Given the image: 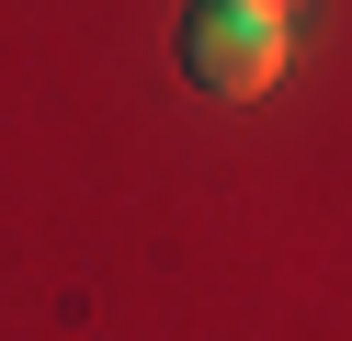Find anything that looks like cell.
I'll list each match as a JSON object with an SVG mask.
<instances>
[{"label":"cell","mask_w":352,"mask_h":341,"mask_svg":"<svg viewBox=\"0 0 352 341\" xmlns=\"http://www.w3.org/2000/svg\"><path fill=\"white\" fill-rule=\"evenodd\" d=\"M250 12H273V23H284V12H296V0H250Z\"/></svg>","instance_id":"7a4b0ae2"},{"label":"cell","mask_w":352,"mask_h":341,"mask_svg":"<svg viewBox=\"0 0 352 341\" xmlns=\"http://www.w3.org/2000/svg\"><path fill=\"white\" fill-rule=\"evenodd\" d=\"M182 80L216 91V103L273 91L284 80V23L250 12V0H193V12H182Z\"/></svg>","instance_id":"6da1fadb"}]
</instances>
